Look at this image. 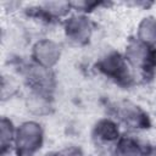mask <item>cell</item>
Returning <instances> with one entry per match:
<instances>
[{
    "instance_id": "obj_1",
    "label": "cell",
    "mask_w": 156,
    "mask_h": 156,
    "mask_svg": "<svg viewBox=\"0 0 156 156\" xmlns=\"http://www.w3.org/2000/svg\"><path fill=\"white\" fill-rule=\"evenodd\" d=\"M41 143V129L37 123H24L17 132V154L18 156H30Z\"/></svg>"
},
{
    "instance_id": "obj_2",
    "label": "cell",
    "mask_w": 156,
    "mask_h": 156,
    "mask_svg": "<svg viewBox=\"0 0 156 156\" xmlns=\"http://www.w3.org/2000/svg\"><path fill=\"white\" fill-rule=\"evenodd\" d=\"M127 55L129 61L135 65L141 67L145 71H150L155 67L156 65V52L152 48H149L145 44L140 43H133L128 50Z\"/></svg>"
},
{
    "instance_id": "obj_3",
    "label": "cell",
    "mask_w": 156,
    "mask_h": 156,
    "mask_svg": "<svg viewBox=\"0 0 156 156\" xmlns=\"http://www.w3.org/2000/svg\"><path fill=\"white\" fill-rule=\"evenodd\" d=\"M99 66H100V69L104 73H106L107 76L118 80L119 83L128 82V79H129V73H128V69H127V65H126L124 60L118 54L108 55L106 58H104L100 62Z\"/></svg>"
},
{
    "instance_id": "obj_4",
    "label": "cell",
    "mask_w": 156,
    "mask_h": 156,
    "mask_svg": "<svg viewBox=\"0 0 156 156\" xmlns=\"http://www.w3.org/2000/svg\"><path fill=\"white\" fill-rule=\"evenodd\" d=\"M60 55V50L58 48L48 40L40 41L35 45L34 48V56L38 60V62H40L43 66H51L54 65Z\"/></svg>"
},
{
    "instance_id": "obj_5",
    "label": "cell",
    "mask_w": 156,
    "mask_h": 156,
    "mask_svg": "<svg viewBox=\"0 0 156 156\" xmlns=\"http://www.w3.org/2000/svg\"><path fill=\"white\" fill-rule=\"evenodd\" d=\"M66 32L72 39L77 41H83L88 39L90 34L89 22L84 17H73L67 22Z\"/></svg>"
},
{
    "instance_id": "obj_6",
    "label": "cell",
    "mask_w": 156,
    "mask_h": 156,
    "mask_svg": "<svg viewBox=\"0 0 156 156\" xmlns=\"http://www.w3.org/2000/svg\"><path fill=\"white\" fill-rule=\"evenodd\" d=\"M122 118L130 126L133 127H140V128H145L149 123H147V116L145 113H143L138 107L135 106H129L126 105L122 108Z\"/></svg>"
},
{
    "instance_id": "obj_7",
    "label": "cell",
    "mask_w": 156,
    "mask_h": 156,
    "mask_svg": "<svg viewBox=\"0 0 156 156\" xmlns=\"http://www.w3.org/2000/svg\"><path fill=\"white\" fill-rule=\"evenodd\" d=\"M96 134L104 140H115L118 136V129L111 121H101L96 126Z\"/></svg>"
},
{
    "instance_id": "obj_8",
    "label": "cell",
    "mask_w": 156,
    "mask_h": 156,
    "mask_svg": "<svg viewBox=\"0 0 156 156\" xmlns=\"http://www.w3.org/2000/svg\"><path fill=\"white\" fill-rule=\"evenodd\" d=\"M139 37L146 43L156 41V21L145 18L139 27Z\"/></svg>"
},
{
    "instance_id": "obj_9",
    "label": "cell",
    "mask_w": 156,
    "mask_h": 156,
    "mask_svg": "<svg viewBox=\"0 0 156 156\" xmlns=\"http://www.w3.org/2000/svg\"><path fill=\"white\" fill-rule=\"evenodd\" d=\"M118 154L119 156H139L140 150L139 146L130 139H123L118 144Z\"/></svg>"
},
{
    "instance_id": "obj_10",
    "label": "cell",
    "mask_w": 156,
    "mask_h": 156,
    "mask_svg": "<svg viewBox=\"0 0 156 156\" xmlns=\"http://www.w3.org/2000/svg\"><path fill=\"white\" fill-rule=\"evenodd\" d=\"M11 134H12L11 123L7 122L6 119H2L1 121V146H2V149H5L6 144L10 141Z\"/></svg>"
},
{
    "instance_id": "obj_11",
    "label": "cell",
    "mask_w": 156,
    "mask_h": 156,
    "mask_svg": "<svg viewBox=\"0 0 156 156\" xmlns=\"http://www.w3.org/2000/svg\"><path fill=\"white\" fill-rule=\"evenodd\" d=\"M56 156H82V154L77 149H69V150H67V151H65L62 154H58Z\"/></svg>"
},
{
    "instance_id": "obj_12",
    "label": "cell",
    "mask_w": 156,
    "mask_h": 156,
    "mask_svg": "<svg viewBox=\"0 0 156 156\" xmlns=\"http://www.w3.org/2000/svg\"><path fill=\"white\" fill-rule=\"evenodd\" d=\"M147 156H156V147H155L154 150H151V151L147 154Z\"/></svg>"
}]
</instances>
